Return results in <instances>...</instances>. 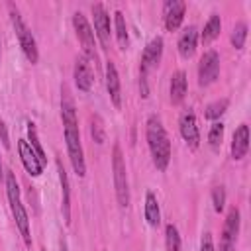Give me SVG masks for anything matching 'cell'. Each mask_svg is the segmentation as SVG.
I'll return each mask as SVG.
<instances>
[{
	"mask_svg": "<svg viewBox=\"0 0 251 251\" xmlns=\"http://www.w3.org/2000/svg\"><path fill=\"white\" fill-rule=\"evenodd\" d=\"M61 118H63V126H65V142H67L69 159L73 163L75 173L79 177H84L86 165H84V155H83V146H81L77 110H75V102H73L67 86H63V96H61Z\"/></svg>",
	"mask_w": 251,
	"mask_h": 251,
	"instance_id": "6da1fadb",
	"label": "cell"
},
{
	"mask_svg": "<svg viewBox=\"0 0 251 251\" xmlns=\"http://www.w3.org/2000/svg\"><path fill=\"white\" fill-rule=\"evenodd\" d=\"M146 136H147V146L151 149L155 167L159 171H165L171 161V142L157 116H149L147 126H146Z\"/></svg>",
	"mask_w": 251,
	"mask_h": 251,
	"instance_id": "7a4b0ae2",
	"label": "cell"
},
{
	"mask_svg": "<svg viewBox=\"0 0 251 251\" xmlns=\"http://www.w3.org/2000/svg\"><path fill=\"white\" fill-rule=\"evenodd\" d=\"M112 171H114V187L116 198L122 208L130 206V188H128V175H126V163L122 155V147L116 144L112 149Z\"/></svg>",
	"mask_w": 251,
	"mask_h": 251,
	"instance_id": "3957f363",
	"label": "cell"
},
{
	"mask_svg": "<svg viewBox=\"0 0 251 251\" xmlns=\"http://www.w3.org/2000/svg\"><path fill=\"white\" fill-rule=\"evenodd\" d=\"M10 18H12V26H14V32L18 36V42H20V47L24 49L26 57L30 63H38L40 59V53H38V45H36V40L30 32V28L26 26V22L22 20L20 12L16 10L14 4H10Z\"/></svg>",
	"mask_w": 251,
	"mask_h": 251,
	"instance_id": "277c9868",
	"label": "cell"
},
{
	"mask_svg": "<svg viewBox=\"0 0 251 251\" xmlns=\"http://www.w3.org/2000/svg\"><path fill=\"white\" fill-rule=\"evenodd\" d=\"M73 26H75V32H77V38L83 45V51L86 55V59L98 63V51H96V43H94V32L90 28V24L86 22V18L81 14V12H75L73 16Z\"/></svg>",
	"mask_w": 251,
	"mask_h": 251,
	"instance_id": "5b68a950",
	"label": "cell"
},
{
	"mask_svg": "<svg viewBox=\"0 0 251 251\" xmlns=\"http://www.w3.org/2000/svg\"><path fill=\"white\" fill-rule=\"evenodd\" d=\"M220 75V55L210 49L202 55L200 65H198V83L200 86H208L212 84Z\"/></svg>",
	"mask_w": 251,
	"mask_h": 251,
	"instance_id": "8992f818",
	"label": "cell"
},
{
	"mask_svg": "<svg viewBox=\"0 0 251 251\" xmlns=\"http://www.w3.org/2000/svg\"><path fill=\"white\" fill-rule=\"evenodd\" d=\"M237 233H239V210L233 206V208H230L228 218H226V222H224L220 251H233V249H235Z\"/></svg>",
	"mask_w": 251,
	"mask_h": 251,
	"instance_id": "52a82bcc",
	"label": "cell"
},
{
	"mask_svg": "<svg viewBox=\"0 0 251 251\" xmlns=\"http://www.w3.org/2000/svg\"><path fill=\"white\" fill-rule=\"evenodd\" d=\"M179 126H181V136L183 140L187 142V146L190 149H198L200 146V132H198V124H196V116L194 112H185L179 120Z\"/></svg>",
	"mask_w": 251,
	"mask_h": 251,
	"instance_id": "ba28073f",
	"label": "cell"
},
{
	"mask_svg": "<svg viewBox=\"0 0 251 251\" xmlns=\"http://www.w3.org/2000/svg\"><path fill=\"white\" fill-rule=\"evenodd\" d=\"M185 12H187V4L181 2V0H169V2H165V8H163L165 28H167L169 32L179 30V26L183 24Z\"/></svg>",
	"mask_w": 251,
	"mask_h": 251,
	"instance_id": "9c48e42d",
	"label": "cell"
},
{
	"mask_svg": "<svg viewBox=\"0 0 251 251\" xmlns=\"http://www.w3.org/2000/svg\"><path fill=\"white\" fill-rule=\"evenodd\" d=\"M92 16H94V30H96V36L100 40V43L104 47L110 45V16L106 12V8L98 2L92 6Z\"/></svg>",
	"mask_w": 251,
	"mask_h": 251,
	"instance_id": "30bf717a",
	"label": "cell"
},
{
	"mask_svg": "<svg viewBox=\"0 0 251 251\" xmlns=\"http://www.w3.org/2000/svg\"><path fill=\"white\" fill-rule=\"evenodd\" d=\"M161 55H163V40L161 38H153L147 47L144 49V55H142V73L147 75L149 69L157 67L159 61H161Z\"/></svg>",
	"mask_w": 251,
	"mask_h": 251,
	"instance_id": "8fae6325",
	"label": "cell"
},
{
	"mask_svg": "<svg viewBox=\"0 0 251 251\" xmlns=\"http://www.w3.org/2000/svg\"><path fill=\"white\" fill-rule=\"evenodd\" d=\"M18 151H20V157H22V163H24L26 171H28L32 177H40L42 171H43V165H42L40 157L36 155V151L32 149V146H30L26 140H20V142H18Z\"/></svg>",
	"mask_w": 251,
	"mask_h": 251,
	"instance_id": "7c38bea8",
	"label": "cell"
},
{
	"mask_svg": "<svg viewBox=\"0 0 251 251\" xmlns=\"http://www.w3.org/2000/svg\"><path fill=\"white\" fill-rule=\"evenodd\" d=\"M75 83H77L79 90H83V92H88L94 83L92 69H90V63L86 57H79L75 63Z\"/></svg>",
	"mask_w": 251,
	"mask_h": 251,
	"instance_id": "4fadbf2b",
	"label": "cell"
},
{
	"mask_svg": "<svg viewBox=\"0 0 251 251\" xmlns=\"http://www.w3.org/2000/svg\"><path fill=\"white\" fill-rule=\"evenodd\" d=\"M249 149V128L245 124H241L239 128L233 132V140H231V157L235 161L243 159L247 155Z\"/></svg>",
	"mask_w": 251,
	"mask_h": 251,
	"instance_id": "5bb4252c",
	"label": "cell"
},
{
	"mask_svg": "<svg viewBox=\"0 0 251 251\" xmlns=\"http://www.w3.org/2000/svg\"><path fill=\"white\" fill-rule=\"evenodd\" d=\"M106 88H108V94L114 102L116 108L122 106V90H120V77H118V71H116V65L112 61L106 63Z\"/></svg>",
	"mask_w": 251,
	"mask_h": 251,
	"instance_id": "9a60e30c",
	"label": "cell"
},
{
	"mask_svg": "<svg viewBox=\"0 0 251 251\" xmlns=\"http://www.w3.org/2000/svg\"><path fill=\"white\" fill-rule=\"evenodd\" d=\"M196 43H198V30H196L194 26H188V28L181 34V38H179V53H181L185 59L192 57L194 51H196Z\"/></svg>",
	"mask_w": 251,
	"mask_h": 251,
	"instance_id": "2e32d148",
	"label": "cell"
},
{
	"mask_svg": "<svg viewBox=\"0 0 251 251\" xmlns=\"http://www.w3.org/2000/svg\"><path fill=\"white\" fill-rule=\"evenodd\" d=\"M12 214H14V220H16V224H18V228H20V233H22V237H24V243L30 247V245H32V235H30V218H28L26 208L22 206V202H18V204H14V206H12Z\"/></svg>",
	"mask_w": 251,
	"mask_h": 251,
	"instance_id": "e0dca14e",
	"label": "cell"
},
{
	"mask_svg": "<svg viewBox=\"0 0 251 251\" xmlns=\"http://www.w3.org/2000/svg\"><path fill=\"white\" fill-rule=\"evenodd\" d=\"M185 94H187V75L185 71H177L171 77V102L181 104L185 100Z\"/></svg>",
	"mask_w": 251,
	"mask_h": 251,
	"instance_id": "ac0fdd59",
	"label": "cell"
},
{
	"mask_svg": "<svg viewBox=\"0 0 251 251\" xmlns=\"http://www.w3.org/2000/svg\"><path fill=\"white\" fill-rule=\"evenodd\" d=\"M59 167V181H61V188H63V218L67 224H71V188H69V177L65 167L61 165V161H57Z\"/></svg>",
	"mask_w": 251,
	"mask_h": 251,
	"instance_id": "d6986e66",
	"label": "cell"
},
{
	"mask_svg": "<svg viewBox=\"0 0 251 251\" xmlns=\"http://www.w3.org/2000/svg\"><path fill=\"white\" fill-rule=\"evenodd\" d=\"M146 220L149 226L157 228L161 224V212H159V202H157V196L153 192H147L146 194Z\"/></svg>",
	"mask_w": 251,
	"mask_h": 251,
	"instance_id": "ffe728a7",
	"label": "cell"
},
{
	"mask_svg": "<svg viewBox=\"0 0 251 251\" xmlns=\"http://www.w3.org/2000/svg\"><path fill=\"white\" fill-rule=\"evenodd\" d=\"M220 30H222V20L218 14H212L210 20L206 22L204 30H202V43H210L214 42L218 36H220Z\"/></svg>",
	"mask_w": 251,
	"mask_h": 251,
	"instance_id": "44dd1931",
	"label": "cell"
},
{
	"mask_svg": "<svg viewBox=\"0 0 251 251\" xmlns=\"http://www.w3.org/2000/svg\"><path fill=\"white\" fill-rule=\"evenodd\" d=\"M114 20H116V38H118V43H120L122 49H126V47H128V43H130V36H128V26H126L124 14L120 10H116Z\"/></svg>",
	"mask_w": 251,
	"mask_h": 251,
	"instance_id": "7402d4cb",
	"label": "cell"
},
{
	"mask_svg": "<svg viewBox=\"0 0 251 251\" xmlns=\"http://www.w3.org/2000/svg\"><path fill=\"white\" fill-rule=\"evenodd\" d=\"M28 144L32 146V149L36 151V155L40 157V161H42V165H45L47 163V157H45V153H43V147H42V144H40V140H38V132H36V126L32 124V122H28Z\"/></svg>",
	"mask_w": 251,
	"mask_h": 251,
	"instance_id": "603a6c76",
	"label": "cell"
},
{
	"mask_svg": "<svg viewBox=\"0 0 251 251\" xmlns=\"http://www.w3.org/2000/svg\"><path fill=\"white\" fill-rule=\"evenodd\" d=\"M6 192H8V200H10V206L18 204L20 202V188H18V181H16V175L12 171L6 173Z\"/></svg>",
	"mask_w": 251,
	"mask_h": 251,
	"instance_id": "cb8c5ba5",
	"label": "cell"
},
{
	"mask_svg": "<svg viewBox=\"0 0 251 251\" xmlns=\"http://www.w3.org/2000/svg\"><path fill=\"white\" fill-rule=\"evenodd\" d=\"M165 241H167L169 251H181V235L173 224H167V228H165Z\"/></svg>",
	"mask_w": 251,
	"mask_h": 251,
	"instance_id": "d4e9b609",
	"label": "cell"
},
{
	"mask_svg": "<svg viewBox=\"0 0 251 251\" xmlns=\"http://www.w3.org/2000/svg\"><path fill=\"white\" fill-rule=\"evenodd\" d=\"M245 38H247V24L245 22H237L235 28H233V32H231V45L235 49H243Z\"/></svg>",
	"mask_w": 251,
	"mask_h": 251,
	"instance_id": "484cf974",
	"label": "cell"
},
{
	"mask_svg": "<svg viewBox=\"0 0 251 251\" xmlns=\"http://www.w3.org/2000/svg\"><path fill=\"white\" fill-rule=\"evenodd\" d=\"M228 104H230V100L228 98H224V100H218V102H212L208 108H206V112H204V116L208 118V120H218L226 110H228Z\"/></svg>",
	"mask_w": 251,
	"mask_h": 251,
	"instance_id": "4316f807",
	"label": "cell"
},
{
	"mask_svg": "<svg viewBox=\"0 0 251 251\" xmlns=\"http://www.w3.org/2000/svg\"><path fill=\"white\" fill-rule=\"evenodd\" d=\"M90 134H92L96 144H104L106 136H104V124H102L100 116H92V120H90Z\"/></svg>",
	"mask_w": 251,
	"mask_h": 251,
	"instance_id": "83f0119b",
	"label": "cell"
},
{
	"mask_svg": "<svg viewBox=\"0 0 251 251\" xmlns=\"http://www.w3.org/2000/svg\"><path fill=\"white\" fill-rule=\"evenodd\" d=\"M222 138H224V124H222V122H214L212 128H210V132H208V142H210V146L216 149V147L222 144Z\"/></svg>",
	"mask_w": 251,
	"mask_h": 251,
	"instance_id": "f1b7e54d",
	"label": "cell"
},
{
	"mask_svg": "<svg viewBox=\"0 0 251 251\" xmlns=\"http://www.w3.org/2000/svg\"><path fill=\"white\" fill-rule=\"evenodd\" d=\"M212 202H214V210L220 214L224 210V206H226V190H224V187H216L212 190Z\"/></svg>",
	"mask_w": 251,
	"mask_h": 251,
	"instance_id": "f546056e",
	"label": "cell"
},
{
	"mask_svg": "<svg viewBox=\"0 0 251 251\" xmlns=\"http://www.w3.org/2000/svg\"><path fill=\"white\" fill-rule=\"evenodd\" d=\"M0 142H2V146L8 149L10 147V140H8V130H6V124L2 120V116H0Z\"/></svg>",
	"mask_w": 251,
	"mask_h": 251,
	"instance_id": "4dcf8cb0",
	"label": "cell"
},
{
	"mask_svg": "<svg viewBox=\"0 0 251 251\" xmlns=\"http://www.w3.org/2000/svg\"><path fill=\"white\" fill-rule=\"evenodd\" d=\"M200 251H216V249H214V241H212V235H210V233H204V235H202Z\"/></svg>",
	"mask_w": 251,
	"mask_h": 251,
	"instance_id": "1f68e13d",
	"label": "cell"
},
{
	"mask_svg": "<svg viewBox=\"0 0 251 251\" xmlns=\"http://www.w3.org/2000/svg\"><path fill=\"white\" fill-rule=\"evenodd\" d=\"M59 251H69V249H67V243H65V241H61V249H59Z\"/></svg>",
	"mask_w": 251,
	"mask_h": 251,
	"instance_id": "d6a6232c",
	"label": "cell"
},
{
	"mask_svg": "<svg viewBox=\"0 0 251 251\" xmlns=\"http://www.w3.org/2000/svg\"><path fill=\"white\" fill-rule=\"evenodd\" d=\"M43 251H45V249H43Z\"/></svg>",
	"mask_w": 251,
	"mask_h": 251,
	"instance_id": "836d02e7",
	"label": "cell"
}]
</instances>
